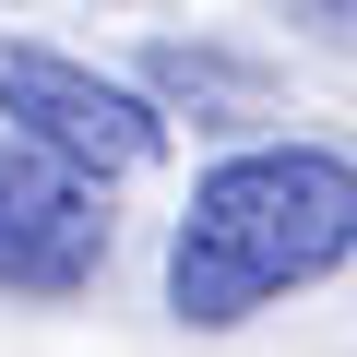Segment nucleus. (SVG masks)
<instances>
[{"label": "nucleus", "mask_w": 357, "mask_h": 357, "mask_svg": "<svg viewBox=\"0 0 357 357\" xmlns=\"http://www.w3.org/2000/svg\"><path fill=\"white\" fill-rule=\"evenodd\" d=\"M298 24H321V36H357V13H298Z\"/></svg>", "instance_id": "20e7f679"}, {"label": "nucleus", "mask_w": 357, "mask_h": 357, "mask_svg": "<svg viewBox=\"0 0 357 357\" xmlns=\"http://www.w3.org/2000/svg\"><path fill=\"white\" fill-rule=\"evenodd\" d=\"M345 262H357V167L333 143H250V155H215L178 203L167 310L191 333H227Z\"/></svg>", "instance_id": "f257e3e1"}, {"label": "nucleus", "mask_w": 357, "mask_h": 357, "mask_svg": "<svg viewBox=\"0 0 357 357\" xmlns=\"http://www.w3.org/2000/svg\"><path fill=\"white\" fill-rule=\"evenodd\" d=\"M0 131L36 143L48 167H72L84 191H107V178H143L167 155V107L143 84H107L96 60L72 48H0Z\"/></svg>", "instance_id": "f03ea898"}, {"label": "nucleus", "mask_w": 357, "mask_h": 357, "mask_svg": "<svg viewBox=\"0 0 357 357\" xmlns=\"http://www.w3.org/2000/svg\"><path fill=\"white\" fill-rule=\"evenodd\" d=\"M107 274V191L0 131V298H84Z\"/></svg>", "instance_id": "7ed1b4c3"}]
</instances>
